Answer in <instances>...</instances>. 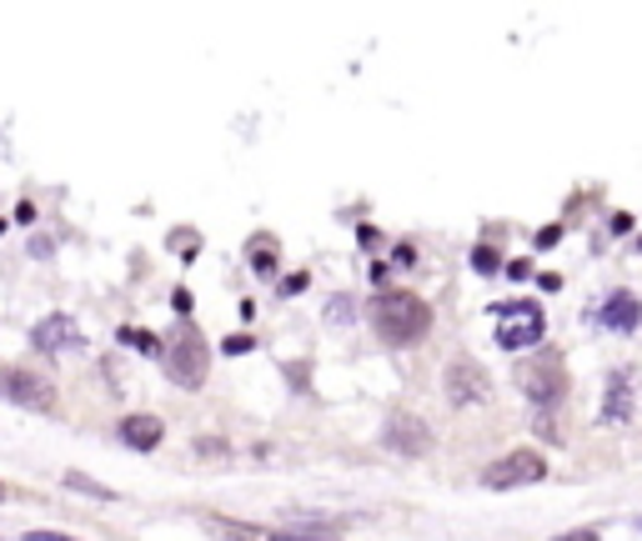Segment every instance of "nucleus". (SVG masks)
Listing matches in <instances>:
<instances>
[{
  "label": "nucleus",
  "instance_id": "obj_10",
  "mask_svg": "<svg viewBox=\"0 0 642 541\" xmlns=\"http://www.w3.org/2000/svg\"><path fill=\"white\" fill-rule=\"evenodd\" d=\"M216 531L227 541H336L332 531H266V527H241V521L216 517Z\"/></svg>",
  "mask_w": 642,
  "mask_h": 541
},
{
  "label": "nucleus",
  "instance_id": "obj_12",
  "mask_svg": "<svg viewBox=\"0 0 642 541\" xmlns=\"http://www.w3.org/2000/svg\"><path fill=\"white\" fill-rule=\"evenodd\" d=\"M638 321H642L638 296H632V291H612V296H607V307H603V326L607 331H638Z\"/></svg>",
  "mask_w": 642,
  "mask_h": 541
},
{
  "label": "nucleus",
  "instance_id": "obj_26",
  "mask_svg": "<svg viewBox=\"0 0 642 541\" xmlns=\"http://www.w3.org/2000/svg\"><path fill=\"white\" fill-rule=\"evenodd\" d=\"M0 231H5V221H0Z\"/></svg>",
  "mask_w": 642,
  "mask_h": 541
},
{
  "label": "nucleus",
  "instance_id": "obj_15",
  "mask_svg": "<svg viewBox=\"0 0 642 541\" xmlns=\"http://www.w3.org/2000/svg\"><path fill=\"white\" fill-rule=\"evenodd\" d=\"M121 342H131L136 352H146V356H161V352H167V342H161V336H151V331H136V326L121 331Z\"/></svg>",
  "mask_w": 642,
  "mask_h": 541
},
{
  "label": "nucleus",
  "instance_id": "obj_27",
  "mask_svg": "<svg viewBox=\"0 0 642 541\" xmlns=\"http://www.w3.org/2000/svg\"><path fill=\"white\" fill-rule=\"evenodd\" d=\"M638 527H642V521H638Z\"/></svg>",
  "mask_w": 642,
  "mask_h": 541
},
{
  "label": "nucleus",
  "instance_id": "obj_24",
  "mask_svg": "<svg viewBox=\"0 0 642 541\" xmlns=\"http://www.w3.org/2000/svg\"><path fill=\"white\" fill-rule=\"evenodd\" d=\"M558 541H597V531H562Z\"/></svg>",
  "mask_w": 642,
  "mask_h": 541
},
{
  "label": "nucleus",
  "instance_id": "obj_5",
  "mask_svg": "<svg viewBox=\"0 0 642 541\" xmlns=\"http://www.w3.org/2000/svg\"><path fill=\"white\" fill-rule=\"evenodd\" d=\"M517 387H523V396L537 401V406L558 401L562 387H568L562 356H558V352H542V356H532V361H523V366H517Z\"/></svg>",
  "mask_w": 642,
  "mask_h": 541
},
{
  "label": "nucleus",
  "instance_id": "obj_17",
  "mask_svg": "<svg viewBox=\"0 0 642 541\" xmlns=\"http://www.w3.org/2000/svg\"><path fill=\"white\" fill-rule=\"evenodd\" d=\"M326 316H332L336 326H346V321L357 316V311H352V296H332V311H326Z\"/></svg>",
  "mask_w": 642,
  "mask_h": 541
},
{
  "label": "nucleus",
  "instance_id": "obj_2",
  "mask_svg": "<svg viewBox=\"0 0 642 541\" xmlns=\"http://www.w3.org/2000/svg\"><path fill=\"white\" fill-rule=\"evenodd\" d=\"M161 371L176 381L181 391H202L206 371H211V346L202 342V331L181 321L176 331L167 336V352H161Z\"/></svg>",
  "mask_w": 642,
  "mask_h": 541
},
{
  "label": "nucleus",
  "instance_id": "obj_20",
  "mask_svg": "<svg viewBox=\"0 0 642 541\" xmlns=\"http://www.w3.org/2000/svg\"><path fill=\"white\" fill-rule=\"evenodd\" d=\"M171 307H176V316H191V291H186V286H176V291H171Z\"/></svg>",
  "mask_w": 642,
  "mask_h": 541
},
{
  "label": "nucleus",
  "instance_id": "obj_4",
  "mask_svg": "<svg viewBox=\"0 0 642 541\" xmlns=\"http://www.w3.org/2000/svg\"><path fill=\"white\" fill-rule=\"evenodd\" d=\"M497 311V346H507V352H523V346H537L542 342V307H532V301H502Z\"/></svg>",
  "mask_w": 642,
  "mask_h": 541
},
{
  "label": "nucleus",
  "instance_id": "obj_9",
  "mask_svg": "<svg viewBox=\"0 0 642 541\" xmlns=\"http://www.w3.org/2000/svg\"><path fill=\"white\" fill-rule=\"evenodd\" d=\"M381 441L392 451H402V457H422V451L432 447V431L422 416H392L387 422V431H381Z\"/></svg>",
  "mask_w": 642,
  "mask_h": 541
},
{
  "label": "nucleus",
  "instance_id": "obj_16",
  "mask_svg": "<svg viewBox=\"0 0 642 541\" xmlns=\"http://www.w3.org/2000/svg\"><path fill=\"white\" fill-rule=\"evenodd\" d=\"M66 486H71V492H81V496H101V502H111V486H101V482H91V476H81V471H66Z\"/></svg>",
  "mask_w": 642,
  "mask_h": 541
},
{
  "label": "nucleus",
  "instance_id": "obj_1",
  "mask_svg": "<svg viewBox=\"0 0 642 541\" xmlns=\"http://www.w3.org/2000/svg\"><path fill=\"white\" fill-rule=\"evenodd\" d=\"M371 326L387 346H412L432 331V307L412 291H381L371 301Z\"/></svg>",
  "mask_w": 642,
  "mask_h": 541
},
{
  "label": "nucleus",
  "instance_id": "obj_23",
  "mask_svg": "<svg viewBox=\"0 0 642 541\" xmlns=\"http://www.w3.org/2000/svg\"><path fill=\"white\" fill-rule=\"evenodd\" d=\"M50 251H56V246H50L46 235H36V241H31V256H50Z\"/></svg>",
  "mask_w": 642,
  "mask_h": 541
},
{
  "label": "nucleus",
  "instance_id": "obj_25",
  "mask_svg": "<svg viewBox=\"0 0 642 541\" xmlns=\"http://www.w3.org/2000/svg\"><path fill=\"white\" fill-rule=\"evenodd\" d=\"M0 502H5V482H0Z\"/></svg>",
  "mask_w": 642,
  "mask_h": 541
},
{
  "label": "nucleus",
  "instance_id": "obj_6",
  "mask_svg": "<svg viewBox=\"0 0 642 541\" xmlns=\"http://www.w3.org/2000/svg\"><path fill=\"white\" fill-rule=\"evenodd\" d=\"M548 476V461L537 457V451H507L502 461H492L488 471H482V486L488 492H512V486H532Z\"/></svg>",
  "mask_w": 642,
  "mask_h": 541
},
{
  "label": "nucleus",
  "instance_id": "obj_11",
  "mask_svg": "<svg viewBox=\"0 0 642 541\" xmlns=\"http://www.w3.org/2000/svg\"><path fill=\"white\" fill-rule=\"evenodd\" d=\"M161 436H167V422L151 416V412H136V416L121 422V441H126L131 451H156L161 447Z\"/></svg>",
  "mask_w": 642,
  "mask_h": 541
},
{
  "label": "nucleus",
  "instance_id": "obj_14",
  "mask_svg": "<svg viewBox=\"0 0 642 541\" xmlns=\"http://www.w3.org/2000/svg\"><path fill=\"white\" fill-rule=\"evenodd\" d=\"M276 266H282V261H276V251H272V241H251V270H256V276H276Z\"/></svg>",
  "mask_w": 642,
  "mask_h": 541
},
{
  "label": "nucleus",
  "instance_id": "obj_7",
  "mask_svg": "<svg viewBox=\"0 0 642 541\" xmlns=\"http://www.w3.org/2000/svg\"><path fill=\"white\" fill-rule=\"evenodd\" d=\"M442 387H447V401H452V406H477V401H488V371H482L472 356H457V361L447 366Z\"/></svg>",
  "mask_w": 642,
  "mask_h": 541
},
{
  "label": "nucleus",
  "instance_id": "obj_8",
  "mask_svg": "<svg viewBox=\"0 0 642 541\" xmlns=\"http://www.w3.org/2000/svg\"><path fill=\"white\" fill-rule=\"evenodd\" d=\"M31 342L41 346V352H76V346H85V331L76 316H66V311H50V316H41L36 326H31Z\"/></svg>",
  "mask_w": 642,
  "mask_h": 541
},
{
  "label": "nucleus",
  "instance_id": "obj_21",
  "mask_svg": "<svg viewBox=\"0 0 642 541\" xmlns=\"http://www.w3.org/2000/svg\"><path fill=\"white\" fill-rule=\"evenodd\" d=\"M196 451H202V457H227V441H202V436H196Z\"/></svg>",
  "mask_w": 642,
  "mask_h": 541
},
{
  "label": "nucleus",
  "instance_id": "obj_22",
  "mask_svg": "<svg viewBox=\"0 0 642 541\" xmlns=\"http://www.w3.org/2000/svg\"><path fill=\"white\" fill-rule=\"evenodd\" d=\"M25 541H76V537H60V531H31Z\"/></svg>",
  "mask_w": 642,
  "mask_h": 541
},
{
  "label": "nucleus",
  "instance_id": "obj_18",
  "mask_svg": "<svg viewBox=\"0 0 642 541\" xmlns=\"http://www.w3.org/2000/svg\"><path fill=\"white\" fill-rule=\"evenodd\" d=\"M472 266L482 270V276H492V270H497V251H492V246H477L472 251Z\"/></svg>",
  "mask_w": 642,
  "mask_h": 541
},
{
  "label": "nucleus",
  "instance_id": "obj_19",
  "mask_svg": "<svg viewBox=\"0 0 642 541\" xmlns=\"http://www.w3.org/2000/svg\"><path fill=\"white\" fill-rule=\"evenodd\" d=\"M251 346H256L251 336H227V342H221V352H227V356H247Z\"/></svg>",
  "mask_w": 642,
  "mask_h": 541
},
{
  "label": "nucleus",
  "instance_id": "obj_13",
  "mask_svg": "<svg viewBox=\"0 0 642 541\" xmlns=\"http://www.w3.org/2000/svg\"><path fill=\"white\" fill-rule=\"evenodd\" d=\"M628 412H632V391H628V377H612L607 381V406H603V422L607 426H618V422H628Z\"/></svg>",
  "mask_w": 642,
  "mask_h": 541
},
{
  "label": "nucleus",
  "instance_id": "obj_3",
  "mask_svg": "<svg viewBox=\"0 0 642 541\" xmlns=\"http://www.w3.org/2000/svg\"><path fill=\"white\" fill-rule=\"evenodd\" d=\"M0 401L25 406V412H56V387L31 366H0Z\"/></svg>",
  "mask_w": 642,
  "mask_h": 541
}]
</instances>
